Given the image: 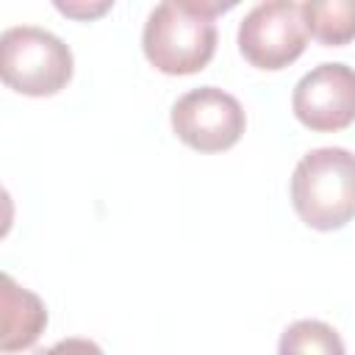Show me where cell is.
<instances>
[{
    "label": "cell",
    "mask_w": 355,
    "mask_h": 355,
    "mask_svg": "<svg viewBox=\"0 0 355 355\" xmlns=\"http://www.w3.org/2000/svg\"><path fill=\"white\" fill-rule=\"evenodd\" d=\"M233 8V3L166 0L158 3L141 31L147 61L164 75H191L205 69L216 50L214 14Z\"/></svg>",
    "instance_id": "6da1fadb"
},
{
    "label": "cell",
    "mask_w": 355,
    "mask_h": 355,
    "mask_svg": "<svg viewBox=\"0 0 355 355\" xmlns=\"http://www.w3.org/2000/svg\"><path fill=\"white\" fill-rule=\"evenodd\" d=\"M291 205L313 230H338L355 219V153L344 147L305 153L291 175Z\"/></svg>",
    "instance_id": "7a4b0ae2"
},
{
    "label": "cell",
    "mask_w": 355,
    "mask_h": 355,
    "mask_svg": "<svg viewBox=\"0 0 355 355\" xmlns=\"http://www.w3.org/2000/svg\"><path fill=\"white\" fill-rule=\"evenodd\" d=\"M0 75L19 94L50 97L72 78V50L44 28L14 25L0 36Z\"/></svg>",
    "instance_id": "3957f363"
},
{
    "label": "cell",
    "mask_w": 355,
    "mask_h": 355,
    "mask_svg": "<svg viewBox=\"0 0 355 355\" xmlns=\"http://www.w3.org/2000/svg\"><path fill=\"white\" fill-rule=\"evenodd\" d=\"M308 28L294 0H266L250 8L239 25V50L258 69H283L302 55Z\"/></svg>",
    "instance_id": "277c9868"
},
{
    "label": "cell",
    "mask_w": 355,
    "mask_h": 355,
    "mask_svg": "<svg viewBox=\"0 0 355 355\" xmlns=\"http://www.w3.org/2000/svg\"><path fill=\"white\" fill-rule=\"evenodd\" d=\"M169 119L175 136L200 153L230 150L247 125L241 103L216 86H200L178 97Z\"/></svg>",
    "instance_id": "5b68a950"
},
{
    "label": "cell",
    "mask_w": 355,
    "mask_h": 355,
    "mask_svg": "<svg viewBox=\"0 0 355 355\" xmlns=\"http://www.w3.org/2000/svg\"><path fill=\"white\" fill-rule=\"evenodd\" d=\"M291 108L294 116L316 133L349 128L355 122V69L341 61L313 67L294 86Z\"/></svg>",
    "instance_id": "8992f818"
},
{
    "label": "cell",
    "mask_w": 355,
    "mask_h": 355,
    "mask_svg": "<svg viewBox=\"0 0 355 355\" xmlns=\"http://www.w3.org/2000/svg\"><path fill=\"white\" fill-rule=\"evenodd\" d=\"M0 308H3L0 349L17 352V349L33 347L47 327L44 302L33 291L22 288L11 275H3L0 277Z\"/></svg>",
    "instance_id": "52a82bcc"
},
{
    "label": "cell",
    "mask_w": 355,
    "mask_h": 355,
    "mask_svg": "<svg viewBox=\"0 0 355 355\" xmlns=\"http://www.w3.org/2000/svg\"><path fill=\"white\" fill-rule=\"evenodd\" d=\"M302 19L313 39L327 47H341L355 39V0H308Z\"/></svg>",
    "instance_id": "ba28073f"
},
{
    "label": "cell",
    "mask_w": 355,
    "mask_h": 355,
    "mask_svg": "<svg viewBox=\"0 0 355 355\" xmlns=\"http://www.w3.org/2000/svg\"><path fill=\"white\" fill-rule=\"evenodd\" d=\"M277 355H344V341L327 322L297 319L283 330Z\"/></svg>",
    "instance_id": "9c48e42d"
},
{
    "label": "cell",
    "mask_w": 355,
    "mask_h": 355,
    "mask_svg": "<svg viewBox=\"0 0 355 355\" xmlns=\"http://www.w3.org/2000/svg\"><path fill=\"white\" fill-rule=\"evenodd\" d=\"M39 355H105V352L89 338H64Z\"/></svg>",
    "instance_id": "30bf717a"
},
{
    "label": "cell",
    "mask_w": 355,
    "mask_h": 355,
    "mask_svg": "<svg viewBox=\"0 0 355 355\" xmlns=\"http://www.w3.org/2000/svg\"><path fill=\"white\" fill-rule=\"evenodd\" d=\"M55 8L58 11H64V14H69V17H94V14H103L105 8H108V3H100V6H92V8H86V6H75V3H55Z\"/></svg>",
    "instance_id": "8fae6325"
}]
</instances>
